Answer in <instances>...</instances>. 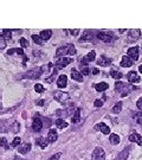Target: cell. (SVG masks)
I'll list each match as a JSON object with an SVG mask.
<instances>
[{
  "label": "cell",
  "mask_w": 142,
  "mask_h": 160,
  "mask_svg": "<svg viewBox=\"0 0 142 160\" xmlns=\"http://www.w3.org/2000/svg\"><path fill=\"white\" fill-rule=\"evenodd\" d=\"M65 55H71V56H74L76 55V47L74 44H67L65 46H60L57 49V51H56V57H65Z\"/></svg>",
  "instance_id": "obj_1"
},
{
  "label": "cell",
  "mask_w": 142,
  "mask_h": 160,
  "mask_svg": "<svg viewBox=\"0 0 142 160\" xmlns=\"http://www.w3.org/2000/svg\"><path fill=\"white\" fill-rule=\"evenodd\" d=\"M45 70V68H39V69H33L26 72V75H24V77L26 78H31V80H37L40 77V75L43 74V71Z\"/></svg>",
  "instance_id": "obj_2"
},
{
  "label": "cell",
  "mask_w": 142,
  "mask_h": 160,
  "mask_svg": "<svg viewBox=\"0 0 142 160\" xmlns=\"http://www.w3.org/2000/svg\"><path fill=\"white\" fill-rule=\"evenodd\" d=\"M92 160H105V153L104 150L102 147H96L95 151L92 152V157H91Z\"/></svg>",
  "instance_id": "obj_3"
},
{
  "label": "cell",
  "mask_w": 142,
  "mask_h": 160,
  "mask_svg": "<svg viewBox=\"0 0 142 160\" xmlns=\"http://www.w3.org/2000/svg\"><path fill=\"white\" fill-rule=\"evenodd\" d=\"M72 58H70V57H60V58H58L57 59V63H56V65H57V69L58 68H65V67H67L70 63H72Z\"/></svg>",
  "instance_id": "obj_4"
},
{
  "label": "cell",
  "mask_w": 142,
  "mask_h": 160,
  "mask_svg": "<svg viewBox=\"0 0 142 160\" xmlns=\"http://www.w3.org/2000/svg\"><path fill=\"white\" fill-rule=\"evenodd\" d=\"M12 53H18L20 57H22V65H24V67L26 65V62H27L29 58H27V56L25 55L22 49H11V50L7 51V55H12Z\"/></svg>",
  "instance_id": "obj_5"
},
{
  "label": "cell",
  "mask_w": 142,
  "mask_h": 160,
  "mask_svg": "<svg viewBox=\"0 0 142 160\" xmlns=\"http://www.w3.org/2000/svg\"><path fill=\"white\" fill-rule=\"evenodd\" d=\"M127 55L132 61H137L139 59V46H133V47L128 49Z\"/></svg>",
  "instance_id": "obj_6"
},
{
  "label": "cell",
  "mask_w": 142,
  "mask_h": 160,
  "mask_svg": "<svg viewBox=\"0 0 142 160\" xmlns=\"http://www.w3.org/2000/svg\"><path fill=\"white\" fill-rule=\"evenodd\" d=\"M96 37H97V39L104 42V43H110V42H112V35H110V33H107V32H103V31H99L97 35H96Z\"/></svg>",
  "instance_id": "obj_7"
},
{
  "label": "cell",
  "mask_w": 142,
  "mask_h": 160,
  "mask_svg": "<svg viewBox=\"0 0 142 160\" xmlns=\"http://www.w3.org/2000/svg\"><path fill=\"white\" fill-rule=\"evenodd\" d=\"M140 36H141V31L139 29H133L128 33V40L129 42H136L137 39L140 38Z\"/></svg>",
  "instance_id": "obj_8"
},
{
  "label": "cell",
  "mask_w": 142,
  "mask_h": 160,
  "mask_svg": "<svg viewBox=\"0 0 142 160\" xmlns=\"http://www.w3.org/2000/svg\"><path fill=\"white\" fill-rule=\"evenodd\" d=\"M55 99L57 100L59 103L65 105L67 101L69 100V94H67V92H57L55 94Z\"/></svg>",
  "instance_id": "obj_9"
},
{
  "label": "cell",
  "mask_w": 142,
  "mask_h": 160,
  "mask_svg": "<svg viewBox=\"0 0 142 160\" xmlns=\"http://www.w3.org/2000/svg\"><path fill=\"white\" fill-rule=\"evenodd\" d=\"M127 80L129 83H139L140 82V76L137 75L136 71H129L127 74Z\"/></svg>",
  "instance_id": "obj_10"
},
{
  "label": "cell",
  "mask_w": 142,
  "mask_h": 160,
  "mask_svg": "<svg viewBox=\"0 0 142 160\" xmlns=\"http://www.w3.org/2000/svg\"><path fill=\"white\" fill-rule=\"evenodd\" d=\"M95 129L96 130H99V132H102L103 134H110V128L105 125V123H103V122H99V123H97L96 126H95Z\"/></svg>",
  "instance_id": "obj_11"
},
{
  "label": "cell",
  "mask_w": 142,
  "mask_h": 160,
  "mask_svg": "<svg viewBox=\"0 0 142 160\" xmlns=\"http://www.w3.org/2000/svg\"><path fill=\"white\" fill-rule=\"evenodd\" d=\"M42 128H43V121L39 117H34L32 121V129L34 132H39Z\"/></svg>",
  "instance_id": "obj_12"
},
{
  "label": "cell",
  "mask_w": 142,
  "mask_h": 160,
  "mask_svg": "<svg viewBox=\"0 0 142 160\" xmlns=\"http://www.w3.org/2000/svg\"><path fill=\"white\" fill-rule=\"evenodd\" d=\"M129 141H132V142H136L137 145L142 146V137L139 134V133H133V134H130L129 135Z\"/></svg>",
  "instance_id": "obj_13"
},
{
  "label": "cell",
  "mask_w": 142,
  "mask_h": 160,
  "mask_svg": "<svg viewBox=\"0 0 142 160\" xmlns=\"http://www.w3.org/2000/svg\"><path fill=\"white\" fill-rule=\"evenodd\" d=\"M67 84V75H60L59 77H58V80H57V85L59 87V88H65Z\"/></svg>",
  "instance_id": "obj_14"
},
{
  "label": "cell",
  "mask_w": 142,
  "mask_h": 160,
  "mask_svg": "<svg viewBox=\"0 0 142 160\" xmlns=\"http://www.w3.org/2000/svg\"><path fill=\"white\" fill-rule=\"evenodd\" d=\"M97 64L98 65H101V67H108V65L112 64V59L108 58V57H105L104 55H103V56L97 61Z\"/></svg>",
  "instance_id": "obj_15"
},
{
  "label": "cell",
  "mask_w": 142,
  "mask_h": 160,
  "mask_svg": "<svg viewBox=\"0 0 142 160\" xmlns=\"http://www.w3.org/2000/svg\"><path fill=\"white\" fill-rule=\"evenodd\" d=\"M71 77H72V80H75L77 82H83V75L79 71H77L76 69L71 70Z\"/></svg>",
  "instance_id": "obj_16"
},
{
  "label": "cell",
  "mask_w": 142,
  "mask_h": 160,
  "mask_svg": "<svg viewBox=\"0 0 142 160\" xmlns=\"http://www.w3.org/2000/svg\"><path fill=\"white\" fill-rule=\"evenodd\" d=\"M36 144H37V146H39L40 148H46L47 147V145H49V140L47 139H45V137H38L37 140H36Z\"/></svg>",
  "instance_id": "obj_17"
},
{
  "label": "cell",
  "mask_w": 142,
  "mask_h": 160,
  "mask_svg": "<svg viewBox=\"0 0 142 160\" xmlns=\"http://www.w3.org/2000/svg\"><path fill=\"white\" fill-rule=\"evenodd\" d=\"M31 144H29V142H26V144H24V145L19 146L18 147V152L22 153V154H26V153H29L31 151Z\"/></svg>",
  "instance_id": "obj_18"
},
{
  "label": "cell",
  "mask_w": 142,
  "mask_h": 160,
  "mask_svg": "<svg viewBox=\"0 0 142 160\" xmlns=\"http://www.w3.org/2000/svg\"><path fill=\"white\" fill-rule=\"evenodd\" d=\"M57 137H58V135H57V130L56 129H50L49 130V134H47V140H49V142H55L56 140H57Z\"/></svg>",
  "instance_id": "obj_19"
},
{
  "label": "cell",
  "mask_w": 142,
  "mask_h": 160,
  "mask_svg": "<svg viewBox=\"0 0 142 160\" xmlns=\"http://www.w3.org/2000/svg\"><path fill=\"white\" fill-rule=\"evenodd\" d=\"M132 64H133V61H132L128 56H123V57H122L121 67H123V68H129V67H132Z\"/></svg>",
  "instance_id": "obj_20"
},
{
  "label": "cell",
  "mask_w": 142,
  "mask_h": 160,
  "mask_svg": "<svg viewBox=\"0 0 142 160\" xmlns=\"http://www.w3.org/2000/svg\"><path fill=\"white\" fill-rule=\"evenodd\" d=\"M51 36H52V31L51 30H43L40 32V35H39V37L43 40H49L51 38Z\"/></svg>",
  "instance_id": "obj_21"
},
{
  "label": "cell",
  "mask_w": 142,
  "mask_h": 160,
  "mask_svg": "<svg viewBox=\"0 0 142 160\" xmlns=\"http://www.w3.org/2000/svg\"><path fill=\"white\" fill-rule=\"evenodd\" d=\"M95 58H96V52L95 51H90L84 58H83V63H89V62H92L95 61Z\"/></svg>",
  "instance_id": "obj_22"
},
{
  "label": "cell",
  "mask_w": 142,
  "mask_h": 160,
  "mask_svg": "<svg viewBox=\"0 0 142 160\" xmlns=\"http://www.w3.org/2000/svg\"><path fill=\"white\" fill-rule=\"evenodd\" d=\"M94 38V33L91 31H84L83 33V37L79 38V42H84V40H91Z\"/></svg>",
  "instance_id": "obj_23"
},
{
  "label": "cell",
  "mask_w": 142,
  "mask_h": 160,
  "mask_svg": "<svg viewBox=\"0 0 142 160\" xmlns=\"http://www.w3.org/2000/svg\"><path fill=\"white\" fill-rule=\"evenodd\" d=\"M108 83H105V82H101V83H97L96 85H95V89L97 90V92H104V90H107L108 89Z\"/></svg>",
  "instance_id": "obj_24"
},
{
  "label": "cell",
  "mask_w": 142,
  "mask_h": 160,
  "mask_svg": "<svg viewBox=\"0 0 142 160\" xmlns=\"http://www.w3.org/2000/svg\"><path fill=\"white\" fill-rule=\"evenodd\" d=\"M71 121L74 122V123H78V122L81 121V108H77L75 110V115H74V117H72Z\"/></svg>",
  "instance_id": "obj_25"
},
{
  "label": "cell",
  "mask_w": 142,
  "mask_h": 160,
  "mask_svg": "<svg viewBox=\"0 0 142 160\" xmlns=\"http://www.w3.org/2000/svg\"><path fill=\"white\" fill-rule=\"evenodd\" d=\"M56 126H57V128L63 129V128H67L69 125H67V122L64 121L63 119H57V121H56Z\"/></svg>",
  "instance_id": "obj_26"
},
{
  "label": "cell",
  "mask_w": 142,
  "mask_h": 160,
  "mask_svg": "<svg viewBox=\"0 0 142 160\" xmlns=\"http://www.w3.org/2000/svg\"><path fill=\"white\" fill-rule=\"evenodd\" d=\"M109 140H110V144H112V145H119L120 144V137L117 134H110Z\"/></svg>",
  "instance_id": "obj_27"
},
{
  "label": "cell",
  "mask_w": 142,
  "mask_h": 160,
  "mask_svg": "<svg viewBox=\"0 0 142 160\" xmlns=\"http://www.w3.org/2000/svg\"><path fill=\"white\" fill-rule=\"evenodd\" d=\"M121 109H122V102H117L115 106L112 107V110L114 114H119V113L121 112Z\"/></svg>",
  "instance_id": "obj_28"
},
{
  "label": "cell",
  "mask_w": 142,
  "mask_h": 160,
  "mask_svg": "<svg viewBox=\"0 0 142 160\" xmlns=\"http://www.w3.org/2000/svg\"><path fill=\"white\" fill-rule=\"evenodd\" d=\"M1 33H2V37L5 39H11L12 38V31L8 30V29H5V30L1 31Z\"/></svg>",
  "instance_id": "obj_29"
},
{
  "label": "cell",
  "mask_w": 142,
  "mask_h": 160,
  "mask_svg": "<svg viewBox=\"0 0 142 160\" xmlns=\"http://www.w3.org/2000/svg\"><path fill=\"white\" fill-rule=\"evenodd\" d=\"M110 76H112V78H115V80H120V78L123 77V75H122L121 72H119V71H116V70L112 69V71H110Z\"/></svg>",
  "instance_id": "obj_30"
},
{
  "label": "cell",
  "mask_w": 142,
  "mask_h": 160,
  "mask_svg": "<svg viewBox=\"0 0 142 160\" xmlns=\"http://www.w3.org/2000/svg\"><path fill=\"white\" fill-rule=\"evenodd\" d=\"M128 154H129V148L127 147V148L124 150V153L121 152L120 154H119L117 159H119V160H126V159H127V157H128Z\"/></svg>",
  "instance_id": "obj_31"
},
{
  "label": "cell",
  "mask_w": 142,
  "mask_h": 160,
  "mask_svg": "<svg viewBox=\"0 0 142 160\" xmlns=\"http://www.w3.org/2000/svg\"><path fill=\"white\" fill-rule=\"evenodd\" d=\"M32 39H33V42H34L37 45H42V44H43V39L40 38L39 36H37V35H32Z\"/></svg>",
  "instance_id": "obj_32"
},
{
  "label": "cell",
  "mask_w": 142,
  "mask_h": 160,
  "mask_svg": "<svg viewBox=\"0 0 142 160\" xmlns=\"http://www.w3.org/2000/svg\"><path fill=\"white\" fill-rule=\"evenodd\" d=\"M124 88H126V84H123L122 82H120V81L116 82V84H115V90H116V92H120L121 89H122V92H123Z\"/></svg>",
  "instance_id": "obj_33"
},
{
  "label": "cell",
  "mask_w": 142,
  "mask_h": 160,
  "mask_svg": "<svg viewBox=\"0 0 142 160\" xmlns=\"http://www.w3.org/2000/svg\"><path fill=\"white\" fill-rule=\"evenodd\" d=\"M20 142H22V139L17 137H14V139H13V141H12L11 146H12V147H17V146L20 145Z\"/></svg>",
  "instance_id": "obj_34"
},
{
  "label": "cell",
  "mask_w": 142,
  "mask_h": 160,
  "mask_svg": "<svg viewBox=\"0 0 142 160\" xmlns=\"http://www.w3.org/2000/svg\"><path fill=\"white\" fill-rule=\"evenodd\" d=\"M56 74H57V68H55V70H53V72H52V75L49 77V78H46V80H45V82H46V83H50V82H52L53 78H55V76H56Z\"/></svg>",
  "instance_id": "obj_35"
},
{
  "label": "cell",
  "mask_w": 142,
  "mask_h": 160,
  "mask_svg": "<svg viewBox=\"0 0 142 160\" xmlns=\"http://www.w3.org/2000/svg\"><path fill=\"white\" fill-rule=\"evenodd\" d=\"M19 43H20L22 47H27V46L30 45V44H29V40H26L25 38H20V39H19Z\"/></svg>",
  "instance_id": "obj_36"
},
{
  "label": "cell",
  "mask_w": 142,
  "mask_h": 160,
  "mask_svg": "<svg viewBox=\"0 0 142 160\" xmlns=\"http://www.w3.org/2000/svg\"><path fill=\"white\" fill-rule=\"evenodd\" d=\"M34 90H36L37 92H44V87H43L40 83H37L36 85H34Z\"/></svg>",
  "instance_id": "obj_37"
},
{
  "label": "cell",
  "mask_w": 142,
  "mask_h": 160,
  "mask_svg": "<svg viewBox=\"0 0 142 160\" xmlns=\"http://www.w3.org/2000/svg\"><path fill=\"white\" fill-rule=\"evenodd\" d=\"M0 147H5V148H8L7 140H6L5 137H2V139H0Z\"/></svg>",
  "instance_id": "obj_38"
},
{
  "label": "cell",
  "mask_w": 142,
  "mask_h": 160,
  "mask_svg": "<svg viewBox=\"0 0 142 160\" xmlns=\"http://www.w3.org/2000/svg\"><path fill=\"white\" fill-rule=\"evenodd\" d=\"M19 128H20L19 123H18V122H14V123H13V126H12V132H13V133H17V132L19 130Z\"/></svg>",
  "instance_id": "obj_39"
},
{
  "label": "cell",
  "mask_w": 142,
  "mask_h": 160,
  "mask_svg": "<svg viewBox=\"0 0 142 160\" xmlns=\"http://www.w3.org/2000/svg\"><path fill=\"white\" fill-rule=\"evenodd\" d=\"M5 46H6V40H5L4 37H0V50L4 49Z\"/></svg>",
  "instance_id": "obj_40"
},
{
  "label": "cell",
  "mask_w": 142,
  "mask_h": 160,
  "mask_svg": "<svg viewBox=\"0 0 142 160\" xmlns=\"http://www.w3.org/2000/svg\"><path fill=\"white\" fill-rule=\"evenodd\" d=\"M82 75H85V76H88L89 75V68L88 67H83L82 68V72H81Z\"/></svg>",
  "instance_id": "obj_41"
},
{
  "label": "cell",
  "mask_w": 142,
  "mask_h": 160,
  "mask_svg": "<svg viewBox=\"0 0 142 160\" xmlns=\"http://www.w3.org/2000/svg\"><path fill=\"white\" fill-rule=\"evenodd\" d=\"M60 155H62V153H57V154H55V155H52L51 158H49L47 160H58L60 158Z\"/></svg>",
  "instance_id": "obj_42"
},
{
  "label": "cell",
  "mask_w": 142,
  "mask_h": 160,
  "mask_svg": "<svg viewBox=\"0 0 142 160\" xmlns=\"http://www.w3.org/2000/svg\"><path fill=\"white\" fill-rule=\"evenodd\" d=\"M103 106V102H102V100H96L95 101V107H97V108H99V107Z\"/></svg>",
  "instance_id": "obj_43"
},
{
  "label": "cell",
  "mask_w": 142,
  "mask_h": 160,
  "mask_svg": "<svg viewBox=\"0 0 142 160\" xmlns=\"http://www.w3.org/2000/svg\"><path fill=\"white\" fill-rule=\"evenodd\" d=\"M136 107L142 110V97H140V99L137 100V102H136Z\"/></svg>",
  "instance_id": "obj_44"
},
{
  "label": "cell",
  "mask_w": 142,
  "mask_h": 160,
  "mask_svg": "<svg viewBox=\"0 0 142 160\" xmlns=\"http://www.w3.org/2000/svg\"><path fill=\"white\" fill-rule=\"evenodd\" d=\"M67 32H70L72 36H76V35H78V32H79V30L78 29H74V30H69Z\"/></svg>",
  "instance_id": "obj_45"
},
{
  "label": "cell",
  "mask_w": 142,
  "mask_h": 160,
  "mask_svg": "<svg viewBox=\"0 0 142 160\" xmlns=\"http://www.w3.org/2000/svg\"><path fill=\"white\" fill-rule=\"evenodd\" d=\"M136 121H137V123L142 125V113H140V114L136 116Z\"/></svg>",
  "instance_id": "obj_46"
},
{
  "label": "cell",
  "mask_w": 142,
  "mask_h": 160,
  "mask_svg": "<svg viewBox=\"0 0 142 160\" xmlns=\"http://www.w3.org/2000/svg\"><path fill=\"white\" fill-rule=\"evenodd\" d=\"M98 72H99V70H98L97 68H94V69H92V74H94V75H97Z\"/></svg>",
  "instance_id": "obj_47"
},
{
  "label": "cell",
  "mask_w": 142,
  "mask_h": 160,
  "mask_svg": "<svg viewBox=\"0 0 142 160\" xmlns=\"http://www.w3.org/2000/svg\"><path fill=\"white\" fill-rule=\"evenodd\" d=\"M37 105H39V106H43L44 105V100H39L37 102Z\"/></svg>",
  "instance_id": "obj_48"
},
{
  "label": "cell",
  "mask_w": 142,
  "mask_h": 160,
  "mask_svg": "<svg viewBox=\"0 0 142 160\" xmlns=\"http://www.w3.org/2000/svg\"><path fill=\"white\" fill-rule=\"evenodd\" d=\"M119 32H120V33H123V32H126V29H120Z\"/></svg>",
  "instance_id": "obj_49"
},
{
  "label": "cell",
  "mask_w": 142,
  "mask_h": 160,
  "mask_svg": "<svg viewBox=\"0 0 142 160\" xmlns=\"http://www.w3.org/2000/svg\"><path fill=\"white\" fill-rule=\"evenodd\" d=\"M139 71H140V72L142 74V64L140 65V67H139Z\"/></svg>",
  "instance_id": "obj_50"
},
{
  "label": "cell",
  "mask_w": 142,
  "mask_h": 160,
  "mask_svg": "<svg viewBox=\"0 0 142 160\" xmlns=\"http://www.w3.org/2000/svg\"><path fill=\"white\" fill-rule=\"evenodd\" d=\"M1 108H2V105H1V101H0V109H1Z\"/></svg>",
  "instance_id": "obj_51"
}]
</instances>
